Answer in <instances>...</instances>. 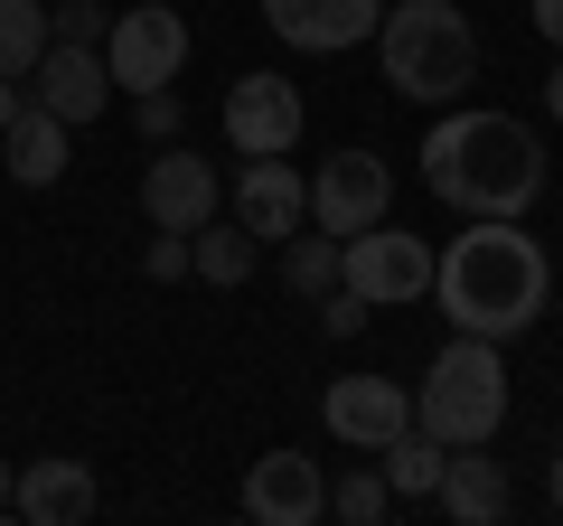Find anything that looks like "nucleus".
I'll use <instances>...</instances> for the list:
<instances>
[{
	"label": "nucleus",
	"mask_w": 563,
	"mask_h": 526,
	"mask_svg": "<svg viewBox=\"0 0 563 526\" xmlns=\"http://www.w3.org/2000/svg\"><path fill=\"white\" fill-rule=\"evenodd\" d=\"M432 302L470 339H517L554 302V254L517 217H470V235H451L432 254Z\"/></svg>",
	"instance_id": "obj_1"
},
{
	"label": "nucleus",
	"mask_w": 563,
	"mask_h": 526,
	"mask_svg": "<svg viewBox=\"0 0 563 526\" xmlns=\"http://www.w3.org/2000/svg\"><path fill=\"white\" fill-rule=\"evenodd\" d=\"M422 188L461 217H526L544 198V142L517 113H442L422 142Z\"/></svg>",
	"instance_id": "obj_2"
},
{
	"label": "nucleus",
	"mask_w": 563,
	"mask_h": 526,
	"mask_svg": "<svg viewBox=\"0 0 563 526\" xmlns=\"http://www.w3.org/2000/svg\"><path fill=\"white\" fill-rule=\"evenodd\" d=\"M376 57L404 103H461L479 76V29L461 0H395L376 20Z\"/></svg>",
	"instance_id": "obj_3"
},
{
	"label": "nucleus",
	"mask_w": 563,
	"mask_h": 526,
	"mask_svg": "<svg viewBox=\"0 0 563 526\" xmlns=\"http://www.w3.org/2000/svg\"><path fill=\"white\" fill-rule=\"evenodd\" d=\"M413 424L432 432V442H498V424H507V358H498V339H470V329H451V348L432 366H422V385H413Z\"/></svg>",
	"instance_id": "obj_4"
},
{
	"label": "nucleus",
	"mask_w": 563,
	"mask_h": 526,
	"mask_svg": "<svg viewBox=\"0 0 563 526\" xmlns=\"http://www.w3.org/2000/svg\"><path fill=\"white\" fill-rule=\"evenodd\" d=\"M339 283L357 292L366 310H404L432 292V244L404 235V226H357V235H339Z\"/></svg>",
	"instance_id": "obj_5"
},
{
	"label": "nucleus",
	"mask_w": 563,
	"mask_h": 526,
	"mask_svg": "<svg viewBox=\"0 0 563 526\" xmlns=\"http://www.w3.org/2000/svg\"><path fill=\"white\" fill-rule=\"evenodd\" d=\"M188 20L169 10V0H141V10H122L113 29H103V76L122 85V95H151V85H179L188 66Z\"/></svg>",
	"instance_id": "obj_6"
},
{
	"label": "nucleus",
	"mask_w": 563,
	"mask_h": 526,
	"mask_svg": "<svg viewBox=\"0 0 563 526\" xmlns=\"http://www.w3.org/2000/svg\"><path fill=\"white\" fill-rule=\"evenodd\" d=\"M385 207H395V179H385L376 151H329L320 179H310V217H320V235H357V226H376Z\"/></svg>",
	"instance_id": "obj_7"
},
{
	"label": "nucleus",
	"mask_w": 563,
	"mask_h": 526,
	"mask_svg": "<svg viewBox=\"0 0 563 526\" xmlns=\"http://www.w3.org/2000/svg\"><path fill=\"white\" fill-rule=\"evenodd\" d=\"M225 142H235V161L291 151L301 142V85L291 76H235L225 85Z\"/></svg>",
	"instance_id": "obj_8"
},
{
	"label": "nucleus",
	"mask_w": 563,
	"mask_h": 526,
	"mask_svg": "<svg viewBox=\"0 0 563 526\" xmlns=\"http://www.w3.org/2000/svg\"><path fill=\"white\" fill-rule=\"evenodd\" d=\"M320 424L339 432L347 451H385L404 424H413V385H395V376H339L320 395Z\"/></svg>",
	"instance_id": "obj_9"
},
{
	"label": "nucleus",
	"mask_w": 563,
	"mask_h": 526,
	"mask_svg": "<svg viewBox=\"0 0 563 526\" xmlns=\"http://www.w3.org/2000/svg\"><path fill=\"white\" fill-rule=\"evenodd\" d=\"M244 517L254 526H320L329 517V480L310 451H263L244 470Z\"/></svg>",
	"instance_id": "obj_10"
},
{
	"label": "nucleus",
	"mask_w": 563,
	"mask_h": 526,
	"mask_svg": "<svg viewBox=\"0 0 563 526\" xmlns=\"http://www.w3.org/2000/svg\"><path fill=\"white\" fill-rule=\"evenodd\" d=\"M235 226H244L254 244H282V235H301V226H310V179L291 169V151L244 161V179H235Z\"/></svg>",
	"instance_id": "obj_11"
},
{
	"label": "nucleus",
	"mask_w": 563,
	"mask_h": 526,
	"mask_svg": "<svg viewBox=\"0 0 563 526\" xmlns=\"http://www.w3.org/2000/svg\"><path fill=\"white\" fill-rule=\"evenodd\" d=\"M282 47H310V57H339V47H366L385 20V0H263Z\"/></svg>",
	"instance_id": "obj_12"
},
{
	"label": "nucleus",
	"mask_w": 563,
	"mask_h": 526,
	"mask_svg": "<svg viewBox=\"0 0 563 526\" xmlns=\"http://www.w3.org/2000/svg\"><path fill=\"white\" fill-rule=\"evenodd\" d=\"M103 95H113V76H103V47H66V39L38 47V66H29V103H47L66 132H76V122H95Z\"/></svg>",
	"instance_id": "obj_13"
},
{
	"label": "nucleus",
	"mask_w": 563,
	"mask_h": 526,
	"mask_svg": "<svg viewBox=\"0 0 563 526\" xmlns=\"http://www.w3.org/2000/svg\"><path fill=\"white\" fill-rule=\"evenodd\" d=\"M217 198H225L217 169H207L198 151H179V142H169L151 169H141V217H151V226H179V235H188V226L217 217Z\"/></svg>",
	"instance_id": "obj_14"
},
{
	"label": "nucleus",
	"mask_w": 563,
	"mask_h": 526,
	"mask_svg": "<svg viewBox=\"0 0 563 526\" xmlns=\"http://www.w3.org/2000/svg\"><path fill=\"white\" fill-rule=\"evenodd\" d=\"M432 507H442V517H461V526H498L507 507H517V489H507V470L488 461V442H461V451L442 461Z\"/></svg>",
	"instance_id": "obj_15"
},
{
	"label": "nucleus",
	"mask_w": 563,
	"mask_h": 526,
	"mask_svg": "<svg viewBox=\"0 0 563 526\" xmlns=\"http://www.w3.org/2000/svg\"><path fill=\"white\" fill-rule=\"evenodd\" d=\"M10 507H20L29 526H76V517H95V461H29L20 480H10Z\"/></svg>",
	"instance_id": "obj_16"
},
{
	"label": "nucleus",
	"mask_w": 563,
	"mask_h": 526,
	"mask_svg": "<svg viewBox=\"0 0 563 526\" xmlns=\"http://www.w3.org/2000/svg\"><path fill=\"white\" fill-rule=\"evenodd\" d=\"M0 161H10V179H20V188H57L66 179V122L47 113V103H20L10 132H0Z\"/></svg>",
	"instance_id": "obj_17"
},
{
	"label": "nucleus",
	"mask_w": 563,
	"mask_h": 526,
	"mask_svg": "<svg viewBox=\"0 0 563 526\" xmlns=\"http://www.w3.org/2000/svg\"><path fill=\"white\" fill-rule=\"evenodd\" d=\"M442 461H451V442H432L422 424H404L395 442L376 451V470H385V489H395V498H432V489H442Z\"/></svg>",
	"instance_id": "obj_18"
},
{
	"label": "nucleus",
	"mask_w": 563,
	"mask_h": 526,
	"mask_svg": "<svg viewBox=\"0 0 563 526\" xmlns=\"http://www.w3.org/2000/svg\"><path fill=\"white\" fill-rule=\"evenodd\" d=\"M188 273H207V283H225L235 292L244 273H254V235H244V226H188Z\"/></svg>",
	"instance_id": "obj_19"
},
{
	"label": "nucleus",
	"mask_w": 563,
	"mask_h": 526,
	"mask_svg": "<svg viewBox=\"0 0 563 526\" xmlns=\"http://www.w3.org/2000/svg\"><path fill=\"white\" fill-rule=\"evenodd\" d=\"M282 283L301 302H329L339 292V235H282Z\"/></svg>",
	"instance_id": "obj_20"
},
{
	"label": "nucleus",
	"mask_w": 563,
	"mask_h": 526,
	"mask_svg": "<svg viewBox=\"0 0 563 526\" xmlns=\"http://www.w3.org/2000/svg\"><path fill=\"white\" fill-rule=\"evenodd\" d=\"M47 47V0H0V76H29Z\"/></svg>",
	"instance_id": "obj_21"
},
{
	"label": "nucleus",
	"mask_w": 563,
	"mask_h": 526,
	"mask_svg": "<svg viewBox=\"0 0 563 526\" xmlns=\"http://www.w3.org/2000/svg\"><path fill=\"white\" fill-rule=\"evenodd\" d=\"M385 507H395L385 470H357V480H339V489H329V517H347V526H385Z\"/></svg>",
	"instance_id": "obj_22"
},
{
	"label": "nucleus",
	"mask_w": 563,
	"mask_h": 526,
	"mask_svg": "<svg viewBox=\"0 0 563 526\" xmlns=\"http://www.w3.org/2000/svg\"><path fill=\"white\" fill-rule=\"evenodd\" d=\"M103 29H113V20H103L95 0H66V10H47V39H66V47H103Z\"/></svg>",
	"instance_id": "obj_23"
},
{
	"label": "nucleus",
	"mask_w": 563,
	"mask_h": 526,
	"mask_svg": "<svg viewBox=\"0 0 563 526\" xmlns=\"http://www.w3.org/2000/svg\"><path fill=\"white\" fill-rule=\"evenodd\" d=\"M132 122L151 132V142H179V85H151V95H132Z\"/></svg>",
	"instance_id": "obj_24"
},
{
	"label": "nucleus",
	"mask_w": 563,
	"mask_h": 526,
	"mask_svg": "<svg viewBox=\"0 0 563 526\" xmlns=\"http://www.w3.org/2000/svg\"><path fill=\"white\" fill-rule=\"evenodd\" d=\"M141 263H151V283H179V273H188V235H179V226H161Z\"/></svg>",
	"instance_id": "obj_25"
},
{
	"label": "nucleus",
	"mask_w": 563,
	"mask_h": 526,
	"mask_svg": "<svg viewBox=\"0 0 563 526\" xmlns=\"http://www.w3.org/2000/svg\"><path fill=\"white\" fill-rule=\"evenodd\" d=\"M320 329H329V339H357V329H366V302H357V292H329V302H320Z\"/></svg>",
	"instance_id": "obj_26"
},
{
	"label": "nucleus",
	"mask_w": 563,
	"mask_h": 526,
	"mask_svg": "<svg viewBox=\"0 0 563 526\" xmlns=\"http://www.w3.org/2000/svg\"><path fill=\"white\" fill-rule=\"evenodd\" d=\"M536 29H544L554 47H563V0H536Z\"/></svg>",
	"instance_id": "obj_27"
},
{
	"label": "nucleus",
	"mask_w": 563,
	"mask_h": 526,
	"mask_svg": "<svg viewBox=\"0 0 563 526\" xmlns=\"http://www.w3.org/2000/svg\"><path fill=\"white\" fill-rule=\"evenodd\" d=\"M20 103H29V95H20V76H0V132H10V113H20Z\"/></svg>",
	"instance_id": "obj_28"
},
{
	"label": "nucleus",
	"mask_w": 563,
	"mask_h": 526,
	"mask_svg": "<svg viewBox=\"0 0 563 526\" xmlns=\"http://www.w3.org/2000/svg\"><path fill=\"white\" fill-rule=\"evenodd\" d=\"M544 498H554V517H563V451L544 461Z\"/></svg>",
	"instance_id": "obj_29"
},
{
	"label": "nucleus",
	"mask_w": 563,
	"mask_h": 526,
	"mask_svg": "<svg viewBox=\"0 0 563 526\" xmlns=\"http://www.w3.org/2000/svg\"><path fill=\"white\" fill-rule=\"evenodd\" d=\"M544 113L563 122V66H554V76H544Z\"/></svg>",
	"instance_id": "obj_30"
},
{
	"label": "nucleus",
	"mask_w": 563,
	"mask_h": 526,
	"mask_svg": "<svg viewBox=\"0 0 563 526\" xmlns=\"http://www.w3.org/2000/svg\"><path fill=\"white\" fill-rule=\"evenodd\" d=\"M10 480H20V470H10V461H0V517H10Z\"/></svg>",
	"instance_id": "obj_31"
}]
</instances>
